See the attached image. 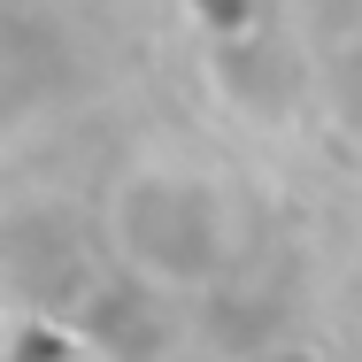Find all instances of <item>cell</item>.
Returning <instances> with one entry per match:
<instances>
[{
    "label": "cell",
    "instance_id": "277c9868",
    "mask_svg": "<svg viewBox=\"0 0 362 362\" xmlns=\"http://www.w3.org/2000/svg\"><path fill=\"white\" fill-rule=\"evenodd\" d=\"M209 31H255V0H193Z\"/></svg>",
    "mask_w": 362,
    "mask_h": 362
},
{
    "label": "cell",
    "instance_id": "7a4b0ae2",
    "mask_svg": "<svg viewBox=\"0 0 362 362\" xmlns=\"http://www.w3.org/2000/svg\"><path fill=\"white\" fill-rule=\"evenodd\" d=\"M146 278L139 270H124V286H108L93 308H85V339L100 347V355H116V362H162L170 355V332L162 324H146Z\"/></svg>",
    "mask_w": 362,
    "mask_h": 362
},
{
    "label": "cell",
    "instance_id": "3957f363",
    "mask_svg": "<svg viewBox=\"0 0 362 362\" xmlns=\"http://www.w3.org/2000/svg\"><path fill=\"white\" fill-rule=\"evenodd\" d=\"M324 93H332V116H339V132H355V139H362V39H347V47L332 54V70H324Z\"/></svg>",
    "mask_w": 362,
    "mask_h": 362
},
{
    "label": "cell",
    "instance_id": "6da1fadb",
    "mask_svg": "<svg viewBox=\"0 0 362 362\" xmlns=\"http://www.w3.org/2000/svg\"><path fill=\"white\" fill-rule=\"evenodd\" d=\"M116 255L124 270H139L146 286H209L231 255V216L223 193L193 170H139L116 193Z\"/></svg>",
    "mask_w": 362,
    "mask_h": 362
}]
</instances>
